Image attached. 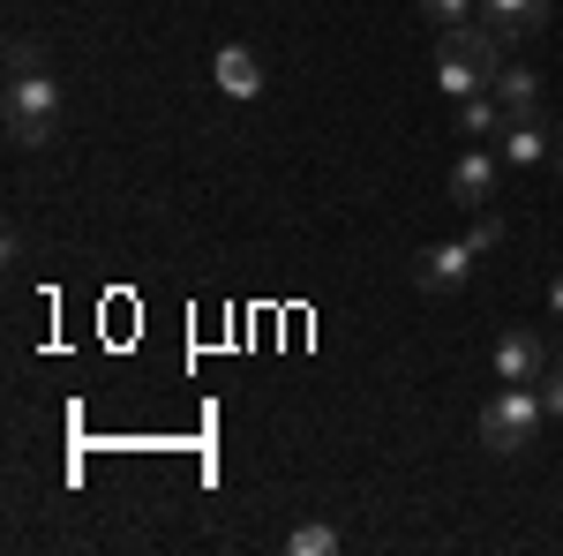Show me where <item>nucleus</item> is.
Segmentation results:
<instances>
[{
    "instance_id": "a211bd4d",
    "label": "nucleus",
    "mask_w": 563,
    "mask_h": 556,
    "mask_svg": "<svg viewBox=\"0 0 563 556\" xmlns=\"http://www.w3.org/2000/svg\"><path fill=\"white\" fill-rule=\"evenodd\" d=\"M549 308H556V324H563V271H556V286H549Z\"/></svg>"
},
{
    "instance_id": "9d476101",
    "label": "nucleus",
    "mask_w": 563,
    "mask_h": 556,
    "mask_svg": "<svg viewBox=\"0 0 563 556\" xmlns=\"http://www.w3.org/2000/svg\"><path fill=\"white\" fill-rule=\"evenodd\" d=\"M496 151H504V166H541V159H549V129H541L533 113H519V121H504Z\"/></svg>"
},
{
    "instance_id": "9b49d317",
    "label": "nucleus",
    "mask_w": 563,
    "mask_h": 556,
    "mask_svg": "<svg viewBox=\"0 0 563 556\" xmlns=\"http://www.w3.org/2000/svg\"><path fill=\"white\" fill-rule=\"evenodd\" d=\"M496 106H504V113H511V121H519V113H533V98H541V76H533V68H496Z\"/></svg>"
},
{
    "instance_id": "f03ea898",
    "label": "nucleus",
    "mask_w": 563,
    "mask_h": 556,
    "mask_svg": "<svg viewBox=\"0 0 563 556\" xmlns=\"http://www.w3.org/2000/svg\"><path fill=\"white\" fill-rule=\"evenodd\" d=\"M541 422H549V406H541V384H504L488 406H481V444L496 451V459H511V451H526L533 436H541Z\"/></svg>"
},
{
    "instance_id": "f8f14e48",
    "label": "nucleus",
    "mask_w": 563,
    "mask_h": 556,
    "mask_svg": "<svg viewBox=\"0 0 563 556\" xmlns=\"http://www.w3.org/2000/svg\"><path fill=\"white\" fill-rule=\"evenodd\" d=\"M481 84H488V76H481L474 61H459V53H443V45H435V90H443V98H474Z\"/></svg>"
},
{
    "instance_id": "20e7f679",
    "label": "nucleus",
    "mask_w": 563,
    "mask_h": 556,
    "mask_svg": "<svg viewBox=\"0 0 563 556\" xmlns=\"http://www.w3.org/2000/svg\"><path fill=\"white\" fill-rule=\"evenodd\" d=\"M496 173H504V151H488V143H466V151H459V166H451V204H466V211H488V204H496Z\"/></svg>"
},
{
    "instance_id": "7ed1b4c3",
    "label": "nucleus",
    "mask_w": 563,
    "mask_h": 556,
    "mask_svg": "<svg viewBox=\"0 0 563 556\" xmlns=\"http://www.w3.org/2000/svg\"><path fill=\"white\" fill-rule=\"evenodd\" d=\"M474 263H481L474 241H429L406 271H413V286H421V294H459V286L474 279Z\"/></svg>"
},
{
    "instance_id": "4468645a",
    "label": "nucleus",
    "mask_w": 563,
    "mask_h": 556,
    "mask_svg": "<svg viewBox=\"0 0 563 556\" xmlns=\"http://www.w3.org/2000/svg\"><path fill=\"white\" fill-rule=\"evenodd\" d=\"M466 241H474L481 257H488V249H504V211H496V204H488V211H474V226H466Z\"/></svg>"
},
{
    "instance_id": "f3484780",
    "label": "nucleus",
    "mask_w": 563,
    "mask_h": 556,
    "mask_svg": "<svg viewBox=\"0 0 563 556\" xmlns=\"http://www.w3.org/2000/svg\"><path fill=\"white\" fill-rule=\"evenodd\" d=\"M23 68H38V53H31V39H8V76H23Z\"/></svg>"
},
{
    "instance_id": "1a4fd4ad",
    "label": "nucleus",
    "mask_w": 563,
    "mask_h": 556,
    "mask_svg": "<svg viewBox=\"0 0 563 556\" xmlns=\"http://www.w3.org/2000/svg\"><path fill=\"white\" fill-rule=\"evenodd\" d=\"M481 23H496L504 39H533L549 31V0H481Z\"/></svg>"
},
{
    "instance_id": "ddd939ff",
    "label": "nucleus",
    "mask_w": 563,
    "mask_h": 556,
    "mask_svg": "<svg viewBox=\"0 0 563 556\" xmlns=\"http://www.w3.org/2000/svg\"><path fill=\"white\" fill-rule=\"evenodd\" d=\"M339 549H346V534L323 526V519H301V526L286 534V556H339Z\"/></svg>"
},
{
    "instance_id": "39448f33",
    "label": "nucleus",
    "mask_w": 563,
    "mask_h": 556,
    "mask_svg": "<svg viewBox=\"0 0 563 556\" xmlns=\"http://www.w3.org/2000/svg\"><path fill=\"white\" fill-rule=\"evenodd\" d=\"M541 377H549V346H541V331L511 324V331L496 339V384H541Z\"/></svg>"
},
{
    "instance_id": "423d86ee",
    "label": "nucleus",
    "mask_w": 563,
    "mask_h": 556,
    "mask_svg": "<svg viewBox=\"0 0 563 556\" xmlns=\"http://www.w3.org/2000/svg\"><path fill=\"white\" fill-rule=\"evenodd\" d=\"M504 106H496V90H474V98H451V135L459 143H496L504 135Z\"/></svg>"
},
{
    "instance_id": "dca6fc26",
    "label": "nucleus",
    "mask_w": 563,
    "mask_h": 556,
    "mask_svg": "<svg viewBox=\"0 0 563 556\" xmlns=\"http://www.w3.org/2000/svg\"><path fill=\"white\" fill-rule=\"evenodd\" d=\"M541 406H549V422H563V353L549 361V377H541Z\"/></svg>"
},
{
    "instance_id": "6e6552de",
    "label": "nucleus",
    "mask_w": 563,
    "mask_h": 556,
    "mask_svg": "<svg viewBox=\"0 0 563 556\" xmlns=\"http://www.w3.org/2000/svg\"><path fill=\"white\" fill-rule=\"evenodd\" d=\"M443 53L474 61L481 76L496 84V68H504V31H496V23H459V31H443Z\"/></svg>"
},
{
    "instance_id": "2eb2a0df",
    "label": "nucleus",
    "mask_w": 563,
    "mask_h": 556,
    "mask_svg": "<svg viewBox=\"0 0 563 556\" xmlns=\"http://www.w3.org/2000/svg\"><path fill=\"white\" fill-rule=\"evenodd\" d=\"M421 15L435 31H459V23H474V0H421Z\"/></svg>"
},
{
    "instance_id": "f257e3e1",
    "label": "nucleus",
    "mask_w": 563,
    "mask_h": 556,
    "mask_svg": "<svg viewBox=\"0 0 563 556\" xmlns=\"http://www.w3.org/2000/svg\"><path fill=\"white\" fill-rule=\"evenodd\" d=\"M53 135H60V84L45 68L8 76V143L15 151H45Z\"/></svg>"
},
{
    "instance_id": "0eeeda50",
    "label": "nucleus",
    "mask_w": 563,
    "mask_h": 556,
    "mask_svg": "<svg viewBox=\"0 0 563 556\" xmlns=\"http://www.w3.org/2000/svg\"><path fill=\"white\" fill-rule=\"evenodd\" d=\"M211 84L233 98V106H249L263 90V61L249 53V45H218V61H211Z\"/></svg>"
}]
</instances>
